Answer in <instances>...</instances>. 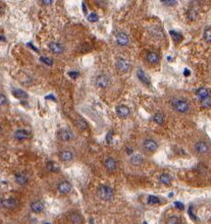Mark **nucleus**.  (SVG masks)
Returning a JSON list of instances; mask_svg holds the SVG:
<instances>
[{
  "label": "nucleus",
  "instance_id": "obj_45",
  "mask_svg": "<svg viewBox=\"0 0 211 224\" xmlns=\"http://www.w3.org/2000/svg\"><path fill=\"white\" fill-rule=\"evenodd\" d=\"M144 224H146V222H144Z\"/></svg>",
  "mask_w": 211,
  "mask_h": 224
},
{
  "label": "nucleus",
  "instance_id": "obj_32",
  "mask_svg": "<svg viewBox=\"0 0 211 224\" xmlns=\"http://www.w3.org/2000/svg\"><path fill=\"white\" fill-rule=\"evenodd\" d=\"M161 2L164 5H167V6H172V5L176 4L177 1H176V0H165V1H161Z\"/></svg>",
  "mask_w": 211,
  "mask_h": 224
},
{
  "label": "nucleus",
  "instance_id": "obj_18",
  "mask_svg": "<svg viewBox=\"0 0 211 224\" xmlns=\"http://www.w3.org/2000/svg\"><path fill=\"white\" fill-rule=\"evenodd\" d=\"M2 206L5 208H7V209H14L17 206V202L12 198L5 199L2 201Z\"/></svg>",
  "mask_w": 211,
  "mask_h": 224
},
{
  "label": "nucleus",
  "instance_id": "obj_23",
  "mask_svg": "<svg viewBox=\"0 0 211 224\" xmlns=\"http://www.w3.org/2000/svg\"><path fill=\"white\" fill-rule=\"evenodd\" d=\"M153 120H154V122H156L157 125H163L164 123V120H165V116L163 113H161V112H157V113L154 114V116H153Z\"/></svg>",
  "mask_w": 211,
  "mask_h": 224
},
{
  "label": "nucleus",
  "instance_id": "obj_1",
  "mask_svg": "<svg viewBox=\"0 0 211 224\" xmlns=\"http://www.w3.org/2000/svg\"><path fill=\"white\" fill-rule=\"evenodd\" d=\"M171 106L172 108L179 113H187V112L190 111V106L189 102L185 99H180V98H176L171 101Z\"/></svg>",
  "mask_w": 211,
  "mask_h": 224
},
{
  "label": "nucleus",
  "instance_id": "obj_44",
  "mask_svg": "<svg viewBox=\"0 0 211 224\" xmlns=\"http://www.w3.org/2000/svg\"><path fill=\"white\" fill-rule=\"evenodd\" d=\"M44 224H51V223H49V222H45Z\"/></svg>",
  "mask_w": 211,
  "mask_h": 224
},
{
  "label": "nucleus",
  "instance_id": "obj_9",
  "mask_svg": "<svg viewBox=\"0 0 211 224\" xmlns=\"http://www.w3.org/2000/svg\"><path fill=\"white\" fill-rule=\"evenodd\" d=\"M137 77L139 78V81L141 83H143L146 86H149L151 84V80H150V77L146 74L145 71L142 70V69H138L137 70Z\"/></svg>",
  "mask_w": 211,
  "mask_h": 224
},
{
  "label": "nucleus",
  "instance_id": "obj_40",
  "mask_svg": "<svg viewBox=\"0 0 211 224\" xmlns=\"http://www.w3.org/2000/svg\"><path fill=\"white\" fill-rule=\"evenodd\" d=\"M111 140H112L111 134H108V135H107V141H109V143H110V142H111Z\"/></svg>",
  "mask_w": 211,
  "mask_h": 224
},
{
  "label": "nucleus",
  "instance_id": "obj_19",
  "mask_svg": "<svg viewBox=\"0 0 211 224\" xmlns=\"http://www.w3.org/2000/svg\"><path fill=\"white\" fill-rule=\"evenodd\" d=\"M130 161H131V163L133 165H135V166H139V165H141L143 163V161H144V159H143V157H142V155H140V154H135V155H131V159H130Z\"/></svg>",
  "mask_w": 211,
  "mask_h": 224
},
{
  "label": "nucleus",
  "instance_id": "obj_20",
  "mask_svg": "<svg viewBox=\"0 0 211 224\" xmlns=\"http://www.w3.org/2000/svg\"><path fill=\"white\" fill-rule=\"evenodd\" d=\"M15 182L20 186H24L28 182V177L27 175H24V173H17L15 174Z\"/></svg>",
  "mask_w": 211,
  "mask_h": 224
},
{
  "label": "nucleus",
  "instance_id": "obj_11",
  "mask_svg": "<svg viewBox=\"0 0 211 224\" xmlns=\"http://www.w3.org/2000/svg\"><path fill=\"white\" fill-rule=\"evenodd\" d=\"M48 47H49V49L55 54H60L64 51L63 45L58 43V42H51V43L48 45Z\"/></svg>",
  "mask_w": 211,
  "mask_h": 224
},
{
  "label": "nucleus",
  "instance_id": "obj_8",
  "mask_svg": "<svg viewBox=\"0 0 211 224\" xmlns=\"http://www.w3.org/2000/svg\"><path fill=\"white\" fill-rule=\"evenodd\" d=\"M115 112L117 114V116L120 117V118H125V117H128L131 114L130 108L125 105H118L115 108Z\"/></svg>",
  "mask_w": 211,
  "mask_h": 224
},
{
  "label": "nucleus",
  "instance_id": "obj_24",
  "mask_svg": "<svg viewBox=\"0 0 211 224\" xmlns=\"http://www.w3.org/2000/svg\"><path fill=\"white\" fill-rule=\"evenodd\" d=\"M12 94H13V96L17 99H27L28 98V94L20 89H14L12 91Z\"/></svg>",
  "mask_w": 211,
  "mask_h": 224
},
{
  "label": "nucleus",
  "instance_id": "obj_2",
  "mask_svg": "<svg viewBox=\"0 0 211 224\" xmlns=\"http://www.w3.org/2000/svg\"><path fill=\"white\" fill-rule=\"evenodd\" d=\"M98 196L103 201H111L113 199V190L107 186H101L98 189Z\"/></svg>",
  "mask_w": 211,
  "mask_h": 224
},
{
  "label": "nucleus",
  "instance_id": "obj_39",
  "mask_svg": "<svg viewBox=\"0 0 211 224\" xmlns=\"http://www.w3.org/2000/svg\"><path fill=\"white\" fill-rule=\"evenodd\" d=\"M42 3H44V4H51L52 3V1L51 0H44V1H42Z\"/></svg>",
  "mask_w": 211,
  "mask_h": 224
},
{
  "label": "nucleus",
  "instance_id": "obj_29",
  "mask_svg": "<svg viewBox=\"0 0 211 224\" xmlns=\"http://www.w3.org/2000/svg\"><path fill=\"white\" fill-rule=\"evenodd\" d=\"M166 224H180V219L176 216H171L166 220Z\"/></svg>",
  "mask_w": 211,
  "mask_h": 224
},
{
  "label": "nucleus",
  "instance_id": "obj_25",
  "mask_svg": "<svg viewBox=\"0 0 211 224\" xmlns=\"http://www.w3.org/2000/svg\"><path fill=\"white\" fill-rule=\"evenodd\" d=\"M159 180H160L161 183L168 186V184H170V182H171V177L167 173H162L160 175V177H159Z\"/></svg>",
  "mask_w": 211,
  "mask_h": 224
},
{
  "label": "nucleus",
  "instance_id": "obj_17",
  "mask_svg": "<svg viewBox=\"0 0 211 224\" xmlns=\"http://www.w3.org/2000/svg\"><path fill=\"white\" fill-rule=\"evenodd\" d=\"M31 209L34 213H41V212L44 210V204L40 201H36L33 202L32 205H31Z\"/></svg>",
  "mask_w": 211,
  "mask_h": 224
},
{
  "label": "nucleus",
  "instance_id": "obj_16",
  "mask_svg": "<svg viewBox=\"0 0 211 224\" xmlns=\"http://www.w3.org/2000/svg\"><path fill=\"white\" fill-rule=\"evenodd\" d=\"M59 139L62 142H69L72 139V135L67 129H61L59 132Z\"/></svg>",
  "mask_w": 211,
  "mask_h": 224
},
{
  "label": "nucleus",
  "instance_id": "obj_31",
  "mask_svg": "<svg viewBox=\"0 0 211 224\" xmlns=\"http://www.w3.org/2000/svg\"><path fill=\"white\" fill-rule=\"evenodd\" d=\"M76 123H78V126L81 129H86L88 128V123L84 119H78L76 120Z\"/></svg>",
  "mask_w": 211,
  "mask_h": 224
},
{
  "label": "nucleus",
  "instance_id": "obj_27",
  "mask_svg": "<svg viewBox=\"0 0 211 224\" xmlns=\"http://www.w3.org/2000/svg\"><path fill=\"white\" fill-rule=\"evenodd\" d=\"M148 204L149 205H157V204H160V200H159L158 197L156 196H149L148 197Z\"/></svg>",
  "mask_w": 211,
  "mask_h": 224
},
{
  "label": "nucleus",
  "instance_id": "obj_36",
  "mask_svg": "<svg viewBox=\"0 0 211 224\" xmlns=\"http://www.w3.org/2000/svg\"><path fill=\"white\" fill-rule=\"evenodd\" d=\"M211 105V100L210 98L209 99H206V100H203L202 101V106H204V107H209Z\"/></svg>",
  "mask_w": 211,
  "mask_h": 224
},
{
  "label": "nucleus",
  "instance_id": "obj_28",
  "mask_svg": "<svg viewBox=\"0 0 211 224\" xmlns=\"http://www.w3.org/2000/svg\"><path fill=\"white\" fill-rule=\"evenodd\" d=\"M204 39L206 42H211V28H208L204 31Z\"/></svg>",
  "mask_w": 211,
  "mask_h": 224
},
{
  "label": "nucleus",
  "instance_id": "obj_13",
  "mask_svg": "<svg viewBox=\"0 0 211 224\" xmlns=\"http://www.w3.org/2000/svg\"><path fill=\"white\" fill-rule=\"evenodd\" d=\"M29 137H30V132L26 131V129H17V131L14 132V138L17 139V141L27 140Z\"/></svg>",
  "mask_w": 211,
  "mask_h": 224
},
{
  "label": "nucleus",
  "instance_id": "obj_22",
  "mask_svg": "<svg viewBox=\"0 0 211 224\" xmlns=\"http://www.w3.org/2000/svg\"><path fill=\"white\" fill-rule=\"evenodd\" d=\"M146 58L150 63H152V64H156V63H158V61H159L158 54L155 53V52L148 53V54H147V56H146Z\"/></svg>",
  "mask_w": 211,
  "mask_h": 224
},
{
  "label": "nucleus",
  "instance_id": "obj_42",
  "mask_svg": "<svg viewBox=\"0 0 211 224\" xmlns=\"http://www.w3.org/2000/svg\"><path fill=\"white\" fill-rule=\"evenodd\" d=\"M0 207H2V201L0 200Z\"/></svg>",
  "mask_w": 211,
  "mask_h": 224
},
{
  "label": "nucleus",
  "instance_id": "obj_7",
  "mask_svg": "<svg viewBox=\"0 0 211 224\" xmlns=\"http://www.w3.org/2000/svg\"><path fill=\"white\" fill-rule=\"evenodd\" d=\"M115 66L120 72H128L131 68V63L125 59H118L115 63Z\"/></svg>",
  "mask_w": 211,
  "mask_h": 224
},
{
  "label": "nucleus",
  "instance_id": "obj_43",
  "mask_svg": "<svg viewBox=\"0 0 211 224\" xmlns=\"http://www.w3.org/2000/svg\"><path fill=\"white\" fill-rule=\"evenodd\" d=\"M1 132H2V128H1V126H0V135H1Z\"/></svg>",
  "mask_w": 211,
  "mask_h": 224
},
{
  "label": "nucleus",
  "instance_id": "obj_10",
  "mask_svg": "<svg viewBox=\"0 0 211 224\" xmlns=\"http://www.w3.org/2000/svg\"><path fill=\"white\" fill-rule=\"evenodd\" d=\"M57 190L60 193H68L70 190H72V184H70L68 181H61V182L57 186Z\"/></svg>",
  "mask_w": 211,
  "mask_h": 224
},
{
  "label": "nucleus",
  "instance_id": "obj_4",
  "mask_svg": "<svg viewBox=\"0 0 211 224\" xmlns=\"http://www.w3.org/2000/svg\"><path fill=\"white\" fill-rule=\"evenodd\" d=\"M110 83V78L108 75L101 74L96 77V80H95V84H96L97 87L101 88V89H104V88H107Z\"/></svg>",
  "mask_w": 211,
  "mask_h": 224
},
{
  "label": "nucleus",
  "instance_id": "obj_30",
  "mask_svg": "<svg viewBox=\"0 0 211 224\" xmlns=\"http://www.w3.org/2000/svg\"><path fill=\"white\" fill-rule=\"evenodd\" d=\"M98 20H99V16H98V14L95 13H90L88 16V20H89V22H91V23L97 22Z\"/></svg>",
  "mask_w": 211,
  "mask_h": 224
},
{
  "label": "nucleus",
  "instance_id": "obj_33",
  "mask_svg": "<svg viewBox=\"0 0 211 224\" xmlns=\"http://www.w3.org/2000/svg\"><path fill=\"white\" fill-rule=\"evenodd\" d=\"M189 17L191 20H195L196 17H197V11L194 10V9L189 10Z\"/></svg>",
  "mask_w": 211,
  "mask_h": 224
},
{
  "label": "nucleus",
  "instance_id": "obj_14",
  "mask_svg": "<svg viewBox=\"0 0 211 224\" xmlns=\"http://www.w3.org/2000/svg\"><path fill=\"white\" fill-rule=\"evenodd\" d=\"M196 95L201 99V101L210 98V92L206 89V88H200V89H198L197 92H196Z\"/></svg>",
  "mask_w": 211,
  "mask_h": 224
},
{
  "label": "nucleus",
  "instance_id": "obj_38",
  "mask_svg": "<svg viewBox=\"0 0 211 224\" xmlns=\"http://www.w3.org/2000/svg\"><path fill=\"white\" fill-rule=\"evenodd\" d=\"M174 206H176L177 209H180V210H183V204L180 202H174Z\"/></svg>",
  "mask_w": 211,
  "mask_h": 224
},
{
  "label": "nucleus",
  "instance_id": "obj_5",
  "mask_svg": "<svg viewBox=\"0 0 211 224\" xmlns=\"http://www.w3.org/2000/svg\"><path fill=\"white\" fill-rule=\"evenodd\" d=\"M143 148L144 150L148 151V152H155L158 148V145L152 139H146L143 141Z\"/></svg>",
  "mask_w": 211,
  "mask_h": 224
},
{
  "label": "nucleus",
  "instance_id": "obj_6",
  "mask_svg": "<svg viewBox=\"0 0 211 224\" xmlns=\"http://www.w3.org/2000/svg\"><path fill=\"white\" fill-rule=\"evenodd\" d=\"M115 39L116 42L119 46H127L130 43V39H128V36L125 34L124 32H117L115 35Z\"/></svg>",
  "mask_w": 211,
  "mask_h": 224
},
{
  "label": "nucleus",
  "instance_id": "obj_15",
  "mask_svg": "<svg viewBox=\"0 0 211 224\" xmlns=\"http://www.w3.org/2000/svg\"><path fill=\"white\" fill-rule=\"evenodd\" d=\"M59 157H60L61 161H63V162H69V161H72V160L73 159V154H72V152H70V151L65 150V151H62V152H60Z\"/></svg>",
  "mask_w": 211,
  "mask_h": 224
},
{
  "label": "nucleus",
  "instance_id": "obj_41",
  "mask_svg": "<svg viewBox=\"0 0 211 224\" xmlns=\"http://www.w3.org/2000/svg\"><path fill=\"white\" fill-rule=\"evenodd\" d=\"M189 74H190V71L188 69H185V75H189Z\"/></svg>",
  "mask_w": 211,
  "mask_h": 224
},
{
  "label": "nucleus",
  "instance_id": "obj_21",
  "mask_svg": "<svg viewBox=\"0 0 211 224\" xmlns=\"http://www.w3.org/2000/svg\"><path fill=\"white\" fill-rule=\"evenodd\" d=\"M69 220L72 224H82L83 218L79 213H72L69 216Z\"/></svg>",
  "mask_w": 211,
  "mask_h": 224
},
{
  "label": "nucleus",
  "instance_id": "obj_3",
  "mask_svg": "<svg viewBox=\"0 0 211 224\" xmlns=\"http://www.w3.org/2000/svg\"><path fill=\"white\" fill-rule=\"evenodd\" d=\"M194 151L199 155H206L210 152V146L205 141H198L194 145Z\"/></svg>",
  "mask_w": 211,
  "mask_h": 224
},
{
  "label": "nucleus",
  "instance_id": "obj_34",
  "mask_svg": "<svg viewBox=\"0 0 211 224\" xmlns=\"http://www.w3.org/2000/svg\"><path fill=\"white\" fill-rule=\"evenodd\" d=\"M41 61L46 63L47 65H52V63H53L52 62V60L50 58H48V57H41Z\"/></svg>",
  "mask_w": 211,
  "mask_h": 224
},
{
  "label": "nucleus",
  "instance_id": "obj_35",
  "mask_svg": "<svg viewBox=\"0 0 211 224\" xmlns=\"http://www.w3.org/2000/svg\"><path fill=\"white\" fill-rule=\"evenodd\" d=\"M6 101H7V99H6V97L3 95V94H0V106L4 105Z\"/></svg>",
  "mask_w": 211,
  "mask_h": 224
},
{
  "label": "nucleus",
  "instance_id": "obj_26",
  "mask_svg": "<svg viewBox=\"0 0 211 224\" xmlns=\"http://www.w3.org/2000/svg\"><path fill=\"white\" fill-rule=\"evenodd\" d=\"M169 34L171 36V38H172V40L176 42V43H180V42L182 41L183 37L180 33H177L176 31H169Z\"/></svg>",
  "mask_w": 211,
  "mask_h": 224
},
{
  "label": "nucleus",
  "instance_id": "obj_37",
  "mask_svg": "<svg viewBox=\"0 0 211 224\" xmlns=\"http://www.w3.org/2000/svg\"><path fill=\"white\" fill-rule=\"evenodd\" d=\"M68 75H69V77H72V78H76L79 77V72L78 71H69Z\"/></svg>",
  "mask_w": 211,
  "mask_h": 224
},
{
  "label": "nucleus",
  "instance_id": "obj_12",
  "mask_svg": "<svg viewBox=\"0 0 211 224\" xmlns=\"http://www.w3.org/2000/svg\"><path fill=\"white\" fill-rule=\"evenodd\" d=\"M104 166H105V168L108 171H114L117 168V162L113 158H111V157H108L104 161Z\"/></svg>",
  "mask_w": 211,
  "mask_h": 224
}]
</instances>
